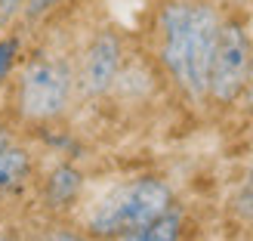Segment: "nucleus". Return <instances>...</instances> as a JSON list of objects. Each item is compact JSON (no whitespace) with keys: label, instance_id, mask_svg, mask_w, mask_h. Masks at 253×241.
<instances>
[{"label":"nucleus","instance_id":"nucleus-1","mask_svg":"<svg viewBox=\"0 0 253 241\" xmlns=\"http://www.w3.org/2000/svg\"><path fill=\"white\" fill-rule=\"evenodd\" d=\"M225 12L213 0H161L151 19L155 53L188 99H207V68Z\"/></svg>","mask_w":253,"mask_h":241},{"label":"nucleus","instance_id":"nucleus-2","mask_svg":"<svg viewBox=\"0 0 253 241\" xmlns=\"http://www.w3.org/2000/svg\"><path fill=\"white\" fill-rule=\"evenodd\" d=\"M78 81L74 65L56 53H31L12 78V111L22 124H53L68 111Z\"/></svg>","mask_w":253,"mask_h":241},{"label":"nucleus","instance_id":"nucleus-3","mask_svg":"<svg viewBox=\"0 0 253 241\" xmlns=\"http://www.w3.org/2000/svg\"><path fill=\"white\" fill-rule=\"evenodd\" d=\"M173 207V189L161 176H136L99 201L86 217V235L93 241H115L133 229H142L151 220Z\"/></svg>","mask_w":253,"mask_h":241},{"label":"nucleus","instance_id":"nucleus-4","mask_svg":"<svg viewBox=\"0 0 253 241\" xmlns=\"http://www.w3.org/2000/svg\"><path fill=\"white\" fill-rule=\"evenodd\" d=\"M253 84V37L247 25L225 16L213 44L207 68V99L216 105H235L250 93Z\"/></svg>","mask_w":253,"mask_h":241},{"label":"nucleus","instance_id":"nucleus-5","mask_svg":"<svg viewBox=\"0 0 253 241\" xmlns=\"http://www.w3.org/2000/svg\"><path fill=\"white\" fill-rule=\"evenodd\" d=\"M124 68V41L118 31L102 28L90 37V44L84 47L81 62L74 68V81H78V93L86 99L105 96L111 87L118 84Z\"/></svg>","mask_w":253,"mask_h":241},{"label":"nucleus","instance_id":"nucleus-6","mask_svg":"<svg viewBox=\"0 0 253 241\" xmlns=\"http://www.w3.org/2000/svg\"><path fill=\"white\" fill-rule=\"evenodd\" d=\"M31 170H34V161L25 145L9 143L0 148V198L9 195L12 189H19L31 176Z\"/></svg>","mask_w":253,"mask_h":241},{"label":"nucleus","instance_id":"nucleus-7","mask_svg":"<svg viewBox=\"0 0 253 241\" xmlns=\"http://www.w3.org/2000/svg\"><path fill=\"white\" fill-rule=\"evenodd\" d=\"M81 186H84L81 170H74L71 164H59L43 180V201L49 207H68L81 195Z\"/></svg>","mask_w":253,"mask_h":241},{"label":"nucleus","instance_id":"nucleus-8","mask_svg":"<svg viewBox=\"0 0 253 241\" xmlns=\"http://www.w3.org/2000/svg\"><path fill=\"white\" fill-rule=\"evenodd\" d=\"M115 241H182V213L179 207H170L167 213H161L158 220H151L142 229H133Z\"/></svg>","mask_w":253,"mask_h":241},{"label":"nucleus","instance_id":"nucleus-9","mask_svg":"<svg viewBox=\"0 0 253 241\" xmlns=\"http://www.w3.org/2000/svg\"><path fill=\"white\" fill-rule=\"evenodd\" d=\"M229 213L235 223L253 226V167L244 173V180L235 186V192L229 198Z\"/></svg>","mask_w":253,"mask_h":241},{"label":"nucleus","instance_id":"nucleus-10","mask_svg":"<svg viewBox=\"0 0 253 241\" xmlns=\"http://www.w3.org/2000/svg\"><path fill=\"white\" fill-rule=\"evenodd\" d=\"M56 6H62V0H25L22 16H19V19H22V22H28V25H34V22L46 19Z\"/></svg>","mask_w":253,"mask_h":241},{"label":"nucleus","instance_id":"nucleus-11","mask_svg":"<svg viewBox=\"0 0 253 241\" xmlns=\"http://www.w3.org/2000/svg\"><path fill=\"white\" fill-rule=\"evenodd\" d=\"M28 241H93L86 232H78V229H68V226H49V229L37 232L34 238Z\"/></svg>","mask_w":253,"mask_h":241},{"label":"nucleus","instance_id":"nucleus-12","mask_svg":"<svg viewBox=\"0 0 253 241\" xmlns=\"http://www.w3.org/2000/svg\"><path fill=\"white\" fill-rule=\"evenodd\" d=\"M16 53H19V37H0V87L9 78Z\"/></svg>","mask_w":253,"mask_h":241},{"label":"nucleus","instance_id":"nucleus-13","mask_svg":"<svg viewBox=\"0 0 253 241\" xmlns=\"http://www.w3.org/2000/svg\"><path fill=\"white\" fill-rule=\"evenodd\" d=\"M22 6H25V0H0V16L6 22H12L22 16Z\"/></svg>","mask_w":253,"mask_h":241},{"label":"nucleus","instance_id":"nucleus-14","mask_svg":"<svg viewBox=\"0 0 253 241\" xmlns=\"http://www.w3.org/2000/svg\"><path fill=\"white\" fill-rule=\"evenodd\" d=\"M9 143H16V139H12V130H9V127H6L3 121H0V148L9 145Z\"/></svg>","mask_w":253,"mask_h":241},{"label":"nucleus","instance_id":"nucleus-15","mask_svg":"<svg viewBox=\"0 0 253 241\" xmlns=\"http://www.w3.org/2000/svg\"><path fill=\"white\" fill-rule=\"evenodd\" d=\"M0 241H22L16 232H6V229H0Z\"/></svg>","mask_w":253,"mask_h":241},{"label":"nucleus","instance_id":"nucleus-16","mask_svg":"<svg viewBox=\"0 0 253 241\" xmlns=\"http://www.w3.org/2000/svg\"><path fill=\"white\" fill-rule=\"evenodd\" d=\"M6 25H9V22H6L3 16H0V31H3V28H6Z\"/></svg>","mask_w":253,"mask_h":241}]
</instances>
